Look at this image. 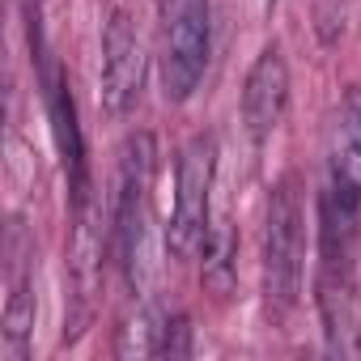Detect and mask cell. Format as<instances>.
Here are the masks:
<instances>
[{
	"instance_id": "8",
	"label": "cell",
	"mask_w": 361,
	"mask_h": 361,
	"mask_svg": "<svg viewBox=\"0 0 361 361\" xmlns=\"http://www.w3.org/2000/svg\"><path fill=\"white\" fill-rule=\"evenodd\" d=\"M47 115H51V132H56V145L64 153V166H68V178H73V196L77 204H85V145H81V128H77V106H73V94L64 85V77H51L47 81Z\"/></svg>"
},
{
	"instance_id": "1",
	"label": "cell",
	"mask_w": 361,
	"mask_h": 361,
	"mask_svg": "<svg viewBox=\"0 0 361 361\" xmlns=\"http://www.w3.org/2000/svg\"><path fill=\"white\" fill-rule=\"evenodd\" d=\"M361 234V188L331 170L319 192V314L331 348H348L353 336V272Z\"/></svg>"
},
{
	"instance_id": "7",
	"label": "cell",
	"mask_w": 361,
	"mask_h": 361,
	"mask_svg": "<svg viewBox=\"0 0 361 361\" xmlns=\"http://www.w3.org/2000/svg\"><path fill=\"white\" fill-rule=\"evenodd\" d=\"M35 331V276H30V259L22 251V226L13 221L9 230V298H5V353L13 361L26 357Z\"/></svg>"
},
{
	"instance_id": "2",
	"label": "cell",
	"mask_w": 361,
	"mask_h": 361,
	"mask_svg": "<svg viewBox=\"0 0 361 361\" xmlns=\"http://www.w3.org/2000/svg\"><path fill=\"white\" fill-rule=\"evenodd\" d=\"M209 0H157V60L166 102H188L209 68Z\"/></svg>"
},
{
	"instance_id": "11",
	"label": "cell",
	"mask_w": 361,
	"mask_h": 361,
	"mask_svg": "<svg viewBox=\"0 0 361 361\" xmlns=\"http://www.w3.org/2000/svg\"><path fill=\"white\" fill-rule=\"evenodd\" d=\"M230 281H234V234L209 230V238H204V285L217 293H230Z\"/></svg>"
},
{
	"instance_id": "3",
	"label": "cell",
	"mask_w": 361,
	"mask_h": 361,
	"mask_svg": "<svg viewBox=\"0 0 361 361\" xmlns=\"http://www.w3.org/2000/svg\"><path fill=\"white\" fill-rule=\"evenodd\" d=\"M213 183H217V136L200 132L183 145L174 170V217L166 226V251L192 259L204 251L213 221Z\"/></svg>"
},
{
	"instance_id": "5",
	"label": "cell",
	"mask_w": 361,
	"mask_h": 361,
	"mask_svg": "<svg viewBox=\"0 0 361 361\" xmlns=\"http://www.w3.org/2000/svg\"><path fill=\"white\" fill-rule=\"evenodd\" d=\"M145 85V43L136 35V22L115 9L102 30V106L106 115H123Z\"/></svg>"
},
{
	"instance_id": "6",
	"label": "cell",
	"mask_w": 361,
	"mask_h": 361,
	"mask_svg": "<svg viewBox=\"0 0 361 361\" xmlns=\"http://www.w3.org/2000/svg\"><path fill=\"white\" fill-rule=\"evenodd\" d=\"M285 106H289V64H285V51L272 43L255 56V64L243 81V123L255 145L276 132Z\"/></svg>"
},
{
	"instance_id": "12",
	"label": "cell",
	"mask_w": 361,
	"mask_h": 361,
	"mask_svg": "<svg viewBox=\"0 0 361 361\" xmlns=\"http://www.w3.org/2000/svg\"><path fill=\"white\" fill-rule=\"evenodd\" d=\"M192 353V327H188V319H166V327H161V348H157V357H188Z\"/></svg>"
},
{
	"instance_id": "10",
	"label": "cell",
	"mask_w": 361,
	"mask_h": 361,
	"mask_svg": "<svg viewBox=\"0 0 361 361\" xmlns=\"http://www.w3.org/2000/svg\"><path fill=\"white\" fill-rule=\"evenodd\" d=\"M161 327L166 319H157L149 306L136 310V319H128L115 336V357H157L161 348Z\"/></svg>"
},
{
	"instance_id": "4",
	"label": "cell",
	"mask_w": 361,
	"mask_h": 361,
	"mask_svg": "<svg viewBox=\"0 0 361 361\" xmlns=\"http://www.w3.org/2000/svg\"><path fill=\"white\" fill-rule=\"evenodd\" d=\"M302 264H306V213L293 178H281L268 196L264 221V293L268 306L289 310L302 293Z\"/></svg>"
},
{
	"instance_id": "13",
	"label": "cell",
	"mask_w": 361,
	"mask_h": 361,
	"mask_svg": "<svg viewBox=\"0 0 361 361\" xmlns=\"http://www.w3.org/2000/svg\"><path fill=\"white\" fill-rule=\"evenodd\" d=\"M35 5H39V0H26V9H30V18H35Z\"/></svg>"
},
{
	"instance_id": "9",
	"label": "cell",
	"mask_w": 361,
	"mask_h": 361,
	"mask_svg": "<svg viewBox=\"0 0 361 361\" xmlns=\"http://www.w3.org/2000/svg\"><path fill=\"white\" fill-rule=\"evenodd\" d=\"M331 170L348 174L361 188V94L353 90L340 111H336V128H331Z\"/></svg>"
}]
</instances>
